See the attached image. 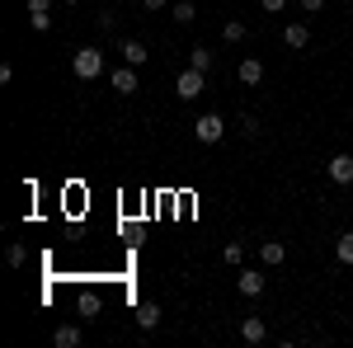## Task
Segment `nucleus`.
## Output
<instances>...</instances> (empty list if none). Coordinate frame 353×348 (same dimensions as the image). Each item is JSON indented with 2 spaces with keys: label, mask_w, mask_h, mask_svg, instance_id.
Wrapping results in <instances>:
<instances>
[{
  "label": "nucleus",
  "mask_w": 353,
  "mask_h": 348,
  "mask_svg": "<svg viewBox=\"0 0 353 348\" xmlns=\"http://www.w3.org/2000/svg\"><path fill=\"white\" fill-rule=\"evenodd\" d=\"M71 71H76L81 81H99V76H104V52H99V48H76Z\"/></svg>",
  "instance_id": "1"
},
{
  "label": "nucleus",
  "mask_w": 353,
  "mask_h": 348,
  "mask_svg": "<svg viewBox=\"0 0 353 348\" xmlns=\"http://www.w3.org/2000/svg\"><path fill=\"white\" fill-rule=\"evenodd\" d=\"M203 90H208V71H179V81H174V94H179V99H184V104H189V99H198V94H203Z\"/></svg>",
  "instance_id": "2"
},
{
  "label": "nucleus",
  "mask_w": 353,
  "mask_h": 348,
  "mask_svg": "<svg viewBox=\"0 0 353 348\" xmlns=\"http://www.w3.org/2000/svg\"><path fill=\"white\" fill-rule=\"evenodd\" d=\"M193 136H198L203 146H212V141H221V136H226V123H221V113H203V118L193 123Z\"/></svg>",
  "instance_id": "3"
},
{
  "label": "nucleus",
  "mask_w": 353,
  "mask_h": 348,
  "mask_svg": "<svg viewBox=\"0 0 353 348\" xmlns=\"http://www.w3.org/2000/svg\"><path fill=\"white\" fill-rule=\"evenodd\" d=\"M325 170H330V184H339V188H344V184H353V156H349V151L330 156V165H325Z\"/></svg>",
  "instance_id": "4"
},
{
  "label": "nucleus",
  "mask_w": 353,
  "mask_h": 348,
  "mask_svg": "<svg viewBox=\"0 0 353 348\" xmlns=\"http://www.w3.org/2000/svg\"><path fill=\"white\" fill-rule=\"evenodd\" d=\"M109 85L118 90V94H137V66H128V61H123V66L109 76Z\"/></svg>",
  "instance_id": "5"
},
{
  "label": "nucleus",
  "mask_w": 353,
  "mask_h": 348,
  "mask_svg": "<svg viewBox=\"0 0 353 348\" xmlns=\"http://www.w3.org/2000/svg\"><path fill=\"white\" fill-rule=\"evenodd\" d=\"M264 283H269V278H264V273H254V268H245L241 278H236L241 296H259V292H264Z\"/></svg>",
  "instance_id": "6"
},
{
  "label": "nucleus",
  "mask_w": 353,
  "mask_h": 348,
  "mask_svg": "<svg viewBox=\"0 0 353 348\" xmlns=\"http://www.w3.org/2000/svg\"><path fill=\"white\" fill-rule=\"evenodd\" d=\"M241 339L245 344H264L269 339V325L259 320V316H250V320H241Z\"/></svg>",
  "instance_id": "7"
},
{
  "label": "nucleus",
  "mask_w": 353,
  "mask_h": 348,
  "mask_svg": "<svg viewBox=\"0 0 353 348\" xmlns=\"http://www.w3.org/2000/svg\"><path fill=\"white\" fill-rule=\"evenodd\" d=\"M81 339H85L81 325H57V329H52V344L57 348H81Z\"/></svg>",
  "instance_id": "8"
},
{
  "label": "nucleus",
  "mask_w": 353,
  "mask_h": 348,
  "mask_svg": "<svg viewBox=\"0 0 353 348\" xmlns=\"http://www.w3.org/2000/svg\"><path fill=\"white\" fill-rule=\"evenodd\" d=\"M283 43H288L292 52L311 48V28H306V24H288V28H283Z\"/></svg>",
  "instance_id": "9"
},
{
  "label": "nucleus",
  "mask_w": 353,
  "mask_h": 348,
  "mask_svg": "<svg viewBox=\"0 0 353 348\" xmlns=\"http://www.w3.org/2000/svg\"><path fill=\"white\" fill-rule=\"evenodd\" d=\"M137 325L151 334V329L161 325V301H141V306H137Z\"/></svg>",
  "instance_id": "10"
},
{
  "label": "nucleus",
  "mask_w": 353,
  "mask_h": 348,
  "mask_svg": "<svg viewBox=\"0 0 353 348\" xmlns=\"http://www.w3.org/2000/svg\"><path fill=\"white\" fill-rule=\"evenodd\" d=\"M99 306H104L99 292H81V296H76V316H81V320H94V316H99Z\"/></svg>",
  "instance_id": "11"
},
{
  "label": "nucleus",
  "mask_w": 353,
  "mask_h": 348,
  "mask_svg": "<svg viewBox=\"0 0 353 348\" xmlns=\"http://www.w3.org/2000/svg\"><path fill=\"white\" fill-rule=\"evenodd\" d=\"M259 259H264L269 268H278L283 259H288V245H283V240H264V245H259Z\"/></svg>",
  "instance_id": "12"
},
{
  "label": "nucleus",
  "mask_w": 353,
  "mask_h": 348,
  "mask_svg": "<svg viewBox=\"0 0 353 348\" xmlns=\"http://www.w3.org/2000/svg\"><path fill=\"white\" fill-rule=\"evenodd\" d=\"M241 81L245 85H259V81H264V61H259V57H245V61H241Z\"/></svg>",
  "instance_id": "13"
},
{
  "label": "nucleus",
  "mask_w": 353,
  "mask_h": 348,
  "mask_svg": "<svg viewBox=\"0 0 353 348\" xmlns=\"http://www.w3.org/2000/svg\"><path fill=\"white\" fill-rule=\"evenodd\" d=\"M118 52H123V61H128V66H146V48H141L137 38H128V43L118 48Z\"/></svg>",
  "instance_id": "14"
},
{
  "label": "nucleus",
  "mask_w": 353,
  "mask_h": 348,
  "mask_svg": "<svg viewBox=\"0 0 353 348\" xmlns=\"http://www.w3.org/2000/svg\"><path fill=\"white\" fill-rule=\"evenodd\" d=\"M189 66L193 71H212V48H189Z\"/></svg>",
  "instance_id": "15"
},
{
  "label": "nucleus",
  "mask_w": 353,
  "mask_h": 348,
  "mask_svg": "<svg viewBox=\"0 0 353 348\" xmlns=\"http://www.w3.org/2000/svg\"><path fill=\"white\" fill-rule=\"evenodd\" d=\"M245 33H250V28H245L241 19H226V28H221V38H226V43H245Z\"/></svg>",
  "instance_id": "16"
},
{
  "label": "nucleus",
  "mask_w": 353,
  "mask_h": 348,
  "mask_svg": "<svg viewBox=\"0 0 353 348\" xmlns=\"http://www.w3.org/2000/svg\"><path fill=\"white\" fill-rule=\"evenodd\" d=\"M334 254H339V264H353V231H344V236H339Z\"/></svg>",
  "instance_id": "17"
},
{
  "label": "nucleus",
  "mask_w": 353,
  "mask_h": 348,
  "mask_svg": "<svg viewBox=\"0 0 353 348\" xmlns=\"http://www.w3.org/2000/svg\"><path fill=\"white\" fill-rule=\"evenodd\" d=\"M174 19H179V24H193V19H198L193 0H179V5H174Z\"/></svg>",
  "instance_id": "18"
},
{
  "label": "nucleus",
  "mask_w": 353,
  "mask_h": 348,
  "mask_svg": "<svg viewBox=\"0 0 353 348\" xmlns=\"http://www.w3.org/2000/svg\"><path fill=\"white\" fill-rule=\"evenodd\" d=\"M5 259H10L14 268H24L28 264V249H24V245H10V249H5Z\"/></svg>",
  "instance_id": "19"
},
{
  "label": "nucleus",
  "mask_w": 353,
  "mask_h": 348,
  "mask_svg": "<svg viewBox=\"0 0 353 348\" xmlns=\"http://www.w3.org/2000/svg\"><path fill=\"white\" fill-rule=\"evenodd\" d=\"M221 259H226V264H241V259H245V245H241V240H231L226 249H221Z\"/></svg>",
  "instance_id": "20"
},
{
  "label": "nucleus",
  "mask_w": 353,
  "mask_h": 348,
  "mask_svg": "<svg viewBox=\"0 0 353 348\" xmlns=\"http://www.w3.org/2000/svg\"><path fill=\"white\" fill-rule=\"evenodd\" d=\"M28 24L38 28V33H48V28H52V14H48V10H38V14H28Z\"/></svg>",
  "instance_id": "21"
},
{
  "label": "nucleus",
  "mask_w": 353,
  "mask_h": 348,
  "mask_svg": "<svg viewBox=\"0 0 353 348\" xmlns=\"http://www.w3.org/2000/svg\"><path fill=\"white\" fill-rule=\"evenodd\" d=\"M241 132L250 136V141H254V136H259V118H254V113H245V118H241Z\"/></svg>",
  "instance_id": "22"
},
{
  "label": "nucleus",
  "mask_w": 353,
  "mask_h": 348,
  "mask_svg": "<svg viewBox=\"0 0 353 348\" xmlns=\"http://www.w3.org/2000/svg\"><path fill=\"white\" fill-rule=\"evenodd\" d=\"M94 24H99V28H104V33H113V24H118V19H113V14H109V10H104V14H94Z\"/></svg>",
  "instance_id": "23"
},
{
  "label": "nucleus",
  "mask_w": 353,
  "mask_h": 348,
  "mask_svg": "<svg viewBox=\"0 0 353 348\" xmlns=\"http://www.w3.org/2000/svg\"><path fill=\"white\" fill-rule=\"evenodd\" d=\"M301 10H306V14H321V10H325V0H301Z\"/></svg>",
  "instance_id": "24"
},
{
  "label": "nucleus",
  "mask_w": 353,
  "mask_h": 348,
  "mask_svg": "<svg viewBox=\"0 0 353 348\" xmlns=\"http://www.w3.org/2000/svg\"><path fill=\"white\" fill-rule=\"evenodd\" d=\"M259 5H264L269 14H278V10H288V0H259Z\"/></svg>",
  "instance_id": "25"
},
{
  "label": "nucleus",
  "mask_w": 353,
  "mask_h": 348,
  "mask_svg": "<svg viewBox=\"0 0 353 348\" xmlns=\"http://www.w3.org/2000/svg\"><path fill=\"white\" fill-rule=\"evenodd\" d=\"M38 10H52V0H28V14H38Z\"/></svg>",
  "instance_id": "26"
},
{
  "label": "nucleus",
  "mask_w": 353,
  "mask_h": 348,
  "mask_svg": "<svg viewBox=\"0 0 353 348\" xmlns=\"http://www.w3.org/2000/svg\"><path fill=\"white\" fill-rule=\"evenodd\" d=\"M141 5H146V10H165V0H141Z\"/></svg>",
  "instance_id": "27"
},
{
  "label": "nucleus",
  "mask_w": 353,
  "mask_h": 348,
  "mask_svg": "<svg viewBox=\"0 0 353 348\" xmlns=\"http://www.w3.org/2000/svg\"><path fill=\"white\" fill-rule=\"evenodd\" d=\"M66 5H81V0H66Z\"/></svg>",
  "instance_id": "28"
},
{
  "label": "nucleus",
  "mask_w": 353,
  "mask_h": 348,
  "mask_svg": "<svg viewBox=\"0 0 353 348\" xmlns=\"http://www.w3.org/2000/svg\"><path fill=\"white\" fill-rule=\"evenodd\" d=\"M349 5H353V0H349Z\"/></svg>",
  "instance_id": "29"
}]
</instances>
